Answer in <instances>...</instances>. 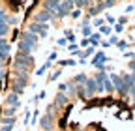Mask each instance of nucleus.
Wrapping results in <instances>:
<instances>
[{"label":"nucleus","mask_w":135,"mask_h":131,"mask_svg":"<svg viewBox=\"0 0 135 131\" xmlns=\"http://www.w3.org/2000/svg\"><path fill=\"white\" fill-rule=\"evenodd\" d=\"M88 45H90V39H88V38L81 39V43H79V47H88Z\"/></svg>","instance_id":"nucleus-38"},{"label":"nucleus","mask_w":135,"mask_h":131,"mask_svg":"<svg viewBox=\"0 0 135 131\" xmlns=\"http://www.w3.org/2000/svg\"><path fill=\"white\" fill-rule=\"evenodd\" d=\"M9 51H11V45H8V43L0 47V60H2V62H6L9 58Z\"/></svg>","instance_id":"nucleus-16"},{"label":"nucleus","mask_w":135,"mask_h":131,"mask_svg":"<svg viewBox=\"0 0 135 131\" xmlns=\"http://www.w3.org/2000/svg\"><path fill=\"white\" fill-rule=\"evenodd\" d=\"M133 56H135V53H131V51L126 53V58H133Z\"/></svg>","instance_id":"nucleus-44"},{"label":"nucleus","mask_w":135,"mask_h":131,"mask_svg":"<svg viewBox=\"0 0 135 131\" xmlns=\"http://www.w3.org/2000/svg\"><path fill=\"white\" fill-rule=\"evenodd\" d=\"M103 4H105V9H109V8H113V6H114L116 2H114V0H105Z\"/></svg>","instance_id":"nucleus-39"},{"label":"nucleus","mask_w":135,"mask_h":131,"mask_svg":"<svg viewBox=\"0 0 135 131\" xmlns=\"http://www.w3.org/2000/svg\"><path fill=\"white\" fill-rule=\"evenodd\" d=\"M68 49H70V53H71V54H73V53H75V51H79V49H81V47H79V45H77V43H70V45H68Z\"/></svg>","instance_id":"nucleus-31"},{"label":"nucleus","mask_w":135,"mask_h":131,"mask_svg":"<svg viewBox=\"0 0 135 131\" xmlns=\"http://www.w3.org/2000/svg\"><path fill=\"white\" fill-rule=\"evenodd\" d=\"M107 41H109L111 45H116V43L120 41V39H118V36H109V39H107Z\"/></svg>","instance_id":"nucleus-34"},{"label":"nucleus","mask_w":135,"mask_h":131,"mask_svg":"<svg viewBox=\"0 0 135 131\" xmlns=\"http://www.w3.org/2000/svg\"><path fill=\"white\" fill-rule=\"evenodd\" d=\"M83 36L84 38H90L92 36V26H83Z\"/></svg>","instance_id":"nucleus-27"},{"label":"nucleus","mask_w":135,"mask_h":131,"mask_svg":"<svg viewBox=\"0 0 135 131\" xmlns=\"http://www.w3.org/2000/svg\"><path fill=\"white\" fill-rule=\"evenodd\" d=\"M84 90H86L88 97H94V95L98 94V84H96L94 77H88V79H86V83H84Z\"/></svg>","instance_id":"nucleus-11"},{"label":"nucleus","mask_w":135,"mask_h":131,"mask_svg":"<svg viewBox=\"0 0 135 131\" xmlns=\"http://www.w3.org/2000/svg\"><path fill=\"white\" fill-rule=\"evenodd\" d=\"M68 103H70V97H68V94H62V92H56V95H55V101L51 103L53 105V109L55 110H58V109H62V107H66Z\"/></svg>","instance_id":"nucleus-9"},{"label":"nucleus","mask_w":135,"mask_h":131,"mask_svg":"<svg viewBox=\"0 0 135 131\" xmlns=\"http://www.w3.org/2000/svg\"><path fill=\"white\" fill-rule=\"evenodd\" d=\"M17 23H19V19H17V17L8 15V19H6V24H8V26H9V24H17Z\"/></svg>","instance_id":"nucleus-26"},{"label":"nucleus","mask_w":135,"mask_h":131,"mask_svg":"<svg viewBox=\"0 0 135 131\" xmlns=\"http://www.w3.org/2000/svg\"><path fill=\"white\" fill-rule=\"evenodd\" d=\"M103 24H105V17H96L92 21V26H98V28H101Z\"/></svg>","instance_id":"nucleus-24"},{"label":"nucleus","mask_w":135,"mask_h":131,"mask_svg":"<svg viewBox=\"0 0 135 131\" xmlns=\"http://www.w3.org/2000/svg\"><path fill=\"white\" fill-rule=\"evenodd\" d=\"M58 77H60V69H58V71H55L53 75H51V77H49V80H51V83H53V80H56Z\"/></svg>","instance_id":"nucleus-36"},{"label":"nucleus","mask_w":135,"mask_h":131,"mask_svg":"<svg viewBox=\"0 0 135 131\" xmlns=\"http://www.w3.org/2000/svg\"><path fill=\"white\" fill-rule=\"evenodd\" d=\"M11 68H13V73H30V69L34 68V56L17 53L11 62Z\"/></svg>","instance_id":"nucleus-1"},{"label":"nucleus","mask_w":135,"mask_h":131,"mask_svg":"<svg viewBox=\"0 0 135 131\" xmlns=\"http://www.w3.org/2000/svg\"><path fill=\"white\" fill-rule=\"evenodd\" d=\"M105 9V4L103 2H96V4H90L88 6V17H96L98 13H101Z\"/></svg>","instance_id":"nucleus-13"},{"label":"nucleus","mask_w":135,"mask_h":131,"mask_svg":"<svg viewBox=\"0 0 135 131\" xmlns=\"http://www.w3.org/2000/svg\"><path fill=\"white\" fill-rule=\"evenodd\" d=\"M62 2V0H43L41 2V6H43V9L45 11H51L55 15V11H56V8H58V4Z\"/></svg>","instance_id":"nucleus-12"},{"label":"nucleus","mask_w":135,"mask_h":131,"mask_svg":"<svg viewBox=\"0 0 135 131\" xmlns=\"http://www.w3.org/2000/svg\"><path fill=\"white\" fill-rule=\"evenodd\" d=\"M56 45H58V47H66V45H68V39H66V38L62 36V38H58V41H56Z\"/></svg>","instance_id":"nucleus-33"},{"label":"nucleus","mask_w":135,"mask_h":131,"mask_svg":"<svg viewBox=\"0 0 135 131\" xmlns=\"http://www.w3.org/2000/svg\"><path fill=\"white\" fill-rule=\"evenodd\" d=\"M38 116H40V112L36 110V112H34V116H32V124H38Z\"/></svg>","instance_id":"nucleus-41"},{"label":"nucleus","mask_w":135,"mask_h":131,"mask_svg":"<svg viewBox=\"0 0 135 131\" xmlns=\"http://www.w3.org/2000/svg\"><path fill=\"white\" fill-rule=\"evenodd\" d=\"M129 92H131V95H133V99H135V84L131 86V90H129Z\"/></svg>","instance_id":"nucleus-46"},{"label":"nucleus","mask_w":135,"mask_h":131,"mask_svg":"<svg viewBox=\"0 0 135 131\" xmlns=\"http://www.w3.org/2000/svg\"><path fill=\"white\" fill-rule=\"evenodd\" d=\"M116 47H118V49H120V51H126V49H128V43H126L124 39H120V41H118V43H116Z\"/></svg>","instance_id":"nucleus-30"},{"label":"nucleus","mask_w":135,"mask_h":131,"mask_svg":"<svg viewBox=\"0 0 135 131\" xmlns=\"http://www.w3.org/2000/svg\"><path fill=\"white\" fill-rule=\"evenodd\" d=\"M122 79H124V84L131 90V86L135 84V75L133 73H126V75H122Z\"/></svg>","instance_id":"nucleus-17"},{"label":"nucleus","mask_w":135,"mask_h":131,"mask_svg":"<svg viewBox=\"0 0 135 131\" xmlns=\"http://www.w3.org/2000/svg\"><path fill=\"white\" fill-rule=\"evenodd\" d=\"M81 15H83V9H79V8H77V9H73V11L70 13V17H73V19H79Z\"/></svg>","instance_id":"nucleus-28"},{"label":"nucleus","mask_w":135,"mask_h":131,"mask_svg":"<svg viewBox=\"0 0 135 131\" xmlns=\"http://www.w3.org/2000/svg\"><path fill=\"white\" fill-rule=\"evenodd\" d=\"M86 75L84 73H79V75H75L73 79H71V83H75V84H81V86H84V83H86Z\"/></svg>","instance_id":"nucleus-18"},{"label":"nucleus","mask_w":135,"mask_h":131,"mask_svg":"<svg viewBox=\"0 0 135 131\" xmlns=\"http://www.w3.org/2000/svg\"><path fill=\"white\" fill-rule=\"evenodd\" d=\"M103 92H107V94H113V92H114V86H113V83H111L109 75H107V79L103 80Z\"/></svg>","instance_id":"nucleus-19"},{"label":"nucleus","mask_w":135,"mask_h":131,"mask_svg":"<svg viewBox=\"0 0 135 131\" xmlns=\"http://www.w3.org/2000/svg\"><path fill=\"white\" fill-rule=\"evenodd\" d=\"M26 86H28V73H15L11 80V92L21 95Z\"/></svg>","instance_id":"nucleus-2"},{"label":"nucleus","mask_w":135,"mask_h":131,"mask_svg":"<svg viewBox=\"0 0 135 131\" xmlns=\"http://www.w3.org/2000/svg\"><path fill=\"white\" fill-rule=\"evenodd\" d=\"M99 34H101V36H113V26L103 24V26L99 28Z\"/></svg>","instance_id":"nucleus-20"},{"label":"nucleus","mask_w":135,"mask_h":131,"mask_svg":"<svg viewBox=\"0 0 135 131\" xmlns=\"http://www.w3.org/2000/svg\"><path fill=\"white\" fill-rule=\"evenodd\" d=\"M21 39H25V41H30L32 45H38V39H40V36L38 34H32V32H21Z\"/></svg>","instance_id":"nucleus-14"},{"label":"nucleus","mask_w":135,"mask_h":131,"mask_svg":"<svg viewBox=\"0 0 135 131\" xmlns=\"http://www.w3.org/2000/svg\"><path fill=\"white\" fill-rule=\"evenodd\" d=\"M73 9H75V6H73L71 0H62V2L58 4V8H56V11H55V19H64V17H68Z\"/></svg>","instance_id":"nucleus-4"},{"label":"nucleus","mask_w":135,"mask_h":131,"mask_svg":"<svg viewBox=\"0 0 135 131\" xmlns=\"http://www.w3.org/2000/svg\"><path fill=\"white\" fill-rule=\"evenodd\" d=\"M129 69H131V73L135 71V60H133V62H129Z\"/></svg>","instance_id":"nucleus-43"},{"label":"nucleus","mask_w":135,"mask_h":131,"mask_svg":"<svg viewBox=\"0 0 135 131\" xmlns=\"http://www.w3.org/2000/svg\"><path fill=\"white\" fill-rule=\"evenodd\" d=\"M56 118V110L53 109V105H49L47 107V110H45V114H43V116L40 118V127L41 129H47V131H51V129H53V120Z\"/></svg>","instance_id":"nucleus-3"},{"label":"nucleus","mask_w":135,"mask_h":131,"mask_svg":"<svg viewBox=\"0 0 135 131\" xmlns=\"http://www.w3.org/2000/svg\"><path fill=\"white\" fill-rule=\"evenodd\" d=\"M109 79H111V83H113V86H114V92H118L122 97H126L128 92H129V88L124 84V79H122L120 75H116V73H111Z\"/></svg>","instance_id":"nucleus-5"},{"label":"nucleus","mask_w":135,"mask_h":131,"mask_svg":"<svg viewBox=\"0 0 135 131\" xmlns=\"http://www.w3.org/2000/svg\"><path fill=\"white\" fill-rule=\"evenodd\" d=\"M51 64H53V62H45V64L41 66V68H40V69L36 71V75H38V77H41V75H43V73H45L47 69H51Z\"/></svg>","instance_id":"nucleus-23"},{"label":"nucleus","mask_w":135,"mask_h":131,"mask_svg":"<svg viewBox=\"0 0 135 131\" xmlns=\"http://www.w3.org/2000/svg\"><path fill=\"white\" fill-rule=\"evenodd\" d=\"M133 8H135V0H133Z\"/></svg>","instance_id":"nucleus-47"},{"label":"nucleus","mask_w":135,"mask_h":131,"mask_svg":"<svg viewBox=\"0 0 135 131\" xmlns=\"http://www.w3.org/2000/svg\"><path fill=\"white\" fill-rule=\"evenodd\" d=\"M34 51H36V45H32L30 41H25V39H19V41H17V53L32 54Z\"/></svg>","instance_id":"nucleus-10"},{"label":"nucleus","mask_w":135,"mask_h":131,"mask_svg":"<svg viewBox=\"0 0 135 131\" xmlns=\"http://www.w3.org/2000/svg\"><path fill=\"white\" fill-rule=\"evenodd\" d=\"M105 21L109 23V26H113V24H116V19L113 17V15H105Z\"/></svg>","instance_id":"nucleus-32"},{"label":"nucleus","mask_w":135,"mask_h":131,"mask_svg":"<svg viewBox=\"0 0 135 131\" xmlns=\"http://www.w3.org/2000/svg\"><path fill=\"white\" fill-rule=\"evenodd\" d=\"M6 103H8V107H21V103H19V95L13 94V92H9V94H8Z\"/></svg>","instance_id":"nucleus-15"},{"label":"nucleus","mask_w":135,"mask_h":131,"mask_svg":"<svg viewBox=\"0 0 135 131\" xmlns=\"http://www.w3.org/2000/svg\"><path fill=\"white\" fill-rule=\"evenodd\" d=\"M55 19V15L51 13V11H45V9H40L34 13V17H32V23H41V24H49L51 21Z\"/></svg>","instance_id":"nucleus-7"},{"label":"nucleus","mask_w":135,"mask_h":131,"mask_svg":"<svg viewBox=\"0 0 135 131\" xmlns=\"http://www.w3.org/2000/svg\"><path fill=\"white\" fill-rule=\"evenodd\" d=\"M56 58H58V54H56V53H51V54H49V58H47V62H55Z\"/></svg>","instance_id":"nucleus-40"},{"label":"nucleus","mask_w":135,"mask_h":131,"mask_svg":"<svg viewBox=\"0 0 135 131\" xmlns=\"http://www.w3.org/2000/svg\"><path fill=\"white\" fill-rule=\"evenodd\" d=\"M113 32H114V34H122V32H124V24H114Z\"/></svg>","instance_id":"nucleus-29"},{"label":"nucleus","mask_w":135,"mask_h":131,"mask_svg":"<svg viewBox=\"0 0 135 131\" xmlns=\"http://www.w3.org/2000/svg\"><path fill=\"white\" fill-rule=\"evenodd\" d=\"M114 2H116V0H114Z\"/></svg>","instance_id":"nucleus-49"},{"label":"nucleus","mask_w":135,"mask_h":131,"mask_svg":"<svg viewBox=\"0 0 135 131\" xmlns=\"http://www.w3.org/2000/svg\"><path fill=\"white\" fill-rule=\"evenodd\" d=\"M105 62H109V58H107V54L103 53V51H98V53H94V56H92V66L96 69H99V71H107V66H105Z\"/></svg>","instance_id":"nucleus-6"},{"label":"nucleus","mask_w":135,"mask_h":131,"mask_svg":"<svg viewBox=\"0 0 135 131\" xmlns=\"http://www.w3.org/2000/svg\"><path fill=\"white\" fill-rule=\"evenodd\" d=\"M58 92L66 94V92H68V84H66V83H60V84H58Z\"/></svg>","instance_id":"nucleus-35"},{"label":"nucleus","mask_w":135,"mask_h":131,"mask_svg":"<svg viewBox=\"0 0 135 131\" xmlns=\"http://www.w3.org/2000/svg\"><path fill=\"white\" fill-rule=\"evenodd\" d=\"M128 23V17H120V19H118V24H126Z\"/></svg>","instance_id":"nucleus-42"},{"label":"nucleus","mask_w":135,"mask_h":131,"mask_svg":"<svg viewBox=\"0 0 135 131\" xmlns=\"http://www.w3.org/2000/svg\"><path fill=\"white\" fill-rule=\"evenodd\" d=\"M90 23H92V21H90V17H84V19L81 21V26H90Z\"/></svg>","instance_id":"nucleus-37"},{"label":"nucleus","mask_w":135,"mask_h":131,"mask_svg":"<svg viewBox=\"0 0 135 131\" xmlns=\"http://www.w3.org/2000/svg\"><path fill=\"white\" fill-rule=\"evenodd\" d=\"M66 39H68V43H75V34H73V30H66V36H64Z\"/></svg>","instance_id":"nucleus-25"},{"label":"nucleus","mask_w":135,"mask_h":131,"mask_svg":"<svg viewBox=\"0 0 135 131\" xmlns=\"http://www.w3.org/2000/svg\"><path fill=\"white\" fill-rule=\"evenodd\" d=\"M28 32H32V34H38L40 38H47V34H49V24L30 23V24H28Z\"/></svg>","instance_id":"nucleus-8"},{"label":"nucleus","mask_w":135,"mask_h":131,"mask_svg":"<svg viewBox=\"0 0 135 131\" xmlns=\"http://www.w3.org/2000/svg\"><path fill=\"white\" fill-rule=\"evenodd\" d=\"M77 64V60H73V58H68V60H58V66L60 68H68V66H75Z\"/></svg>","instance_id":"nucleus-21"},{"label":"nucleus","mask_w":135,"mask_h":131,"mask_svg":"<svg viewBox=\"0 0 135 131\" xmlns=\"http://www.w3.org/2000/svg\"><path fill=\"white\" fill-rule=\"evenodd\" d=\"M99 45H101V47H111V43H109V41H101Z\"/></svg>","instance_id":"nucleus-45"},{"label":"nucleus","mask_w":135,"mask_h":131,"mask_svg":"<svg viewBox=\"0 0 135 131\" xmlns=\"http://www.w3.org/2000/svg\"><path fill=\"white\" fill-rule=\"evenodd\" d=\"M43 131H47V129H43Z\"/></svg>","instance_id":"nucleus-48"},{"label":"nucleus","mask_w":135,"mask_h":131,"mask_svg":"<svg viewBox=\"0 0 135 131\" xmlns=\"http://www.w3.org/2000/svg\"><path fill=\"white\" fill-rule=\"evenodd\" d=\"M17 109H19V107H6V109L2 110V114H4V116H15V114H17Z\"/></svg>","instance_id":"nucleus-22"}]
</instances>
